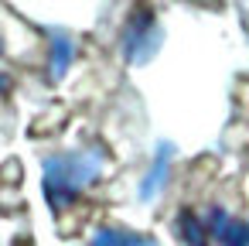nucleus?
Wrapping results in <instances>:
<instances>
[{
	"label": "nucleus",
	"instance_id": "6e6552de",
	"mask_svg": "<svg viewBox=\"0 0 249 246\" xmlns=\"http://www.w3.org/2000/svg\"><path fill=\"white\" fill-rule=\"evenodd\" d=\"M0 93H7V76L0 72Z\"/></svg>",
	"mask_w": 249,
	"mask_h": 246
},
{
	"label": "nucleus",
	"instance_id": "423d86ee",
	"mask_svg": "<svg viewBox=\"0 0 249 246\" xmlns=\"http://www.w3.org/2000/svg\"><path fill=\"white\" fill-rule=\"evenodd\" d=\"M89 246H154L150 239H143L140 232L130 229H116V226H99L89 236Z\"/></svg>",
	"mask_w": 249,
	"mask_h": 246
},
{
	"label": "nucleus",
	"instance_id": "0eeeda50",
	"mask_svg": "<svg viewBox=\"0 0 249 246\" xmlns=\"http://www.w3.org/2000/svg\"><path fill=\"white\" fill-rule=\"evenodd\" d=\"M72 55H75V41L65 31H55L52 35V76L55 79L65 76V69L72 65Z\"/></svg>",
	"mask_w": 249,
	"mask_h": 246
},
{
	"label": "nucleus",
	"instance_id": "f03ea898",
	"mask_svg": "<svg viewBox=\"0 0 249 246\" xmlns=\"http://www.w3.org/2000/svg\"><path fill=\"white\" fill-rule=\"evenodd\" d=\"M160 48V28L154 21L150 11H137L130 18V24L123 28V58L133 65H143L154 58V52Z\"/></svg>",
	"mask_w": 249,
	"mask_h": 246
},
{
	"label": "nucleus",
	"instance_id": "1a4fd4ad",
	"mask_svg": "<svg viewBox=\"0 0 249 246\" xmlns=\"http://www.w3.org/2000/svg\"><path fill=\"white\" fill-rule=\"evenodd\" d=\"M0 52H4V38H0Z\"/></svg>",
	"mask_w": 249,
	"mask_h": 246
},
{
	"label": "nucleus",
	"instance_id": "20e7f679",
	"mask_svg": "<svg viewBox=\"0 0 249 246\" xmlns=\"http://www.w3.org/2000/svg\"><path fill=\"white\" fill-rule=\"evenodd\" d=\"M171 161H174V147H171V144H160L157 154H154V164H150V171L143 174V185H140V198H143V202H150V198L164 188V181H167V174H171Z\"/></svg>",
	"mask_w": 249,
	"mask_h": 246
},
{
	"label": "nucleus",
	"instance_id": "7ed1b4c3",
	"mask_svg": "<svg viewBox=\"0 0 249 246\" xmlns=\"http://www.w3.org/2000/svg\"><path fill=\"white\" fill-rule=\"evenodd\" d=\"M205 229L218 246H249V222L232 219L222 205H212L205 215Z\"/></svg>",
	"mask_w": 249,
	"mask_h": 246
},
{
	"label": "nucleus",
	"instance_id": "f257e3e1",
	"mask_svg": "<svg viewBox=\"0 0 249 246\" xmlns=\"http://www.w3.org/2000/svg\"><path fill=\"white\" fill-rule=\"evenodd\" d=\"M103 171V151H65L52 154L41 164V188L52 212H65Z\"/></svg>",
	"mask_w": 249,
	"mask_h": 246
},
{
	"label": "nucleus",
	"instance_id": "39448f33",
	"mask_svg": "<svg viewBox=\"0 0 249 246\" xmlns=\"http://www.w3.org/2000/svg\"><path fill=\"white\" fill-rule=\"evenodd\" d=\"M174 236H178V243H184V246H208L205 219H198L191 208H181V212L174 215Z\"/></svg>",
	"mask_w": 249,
	"mask_h": 246
}]
</instances>
